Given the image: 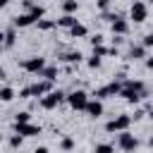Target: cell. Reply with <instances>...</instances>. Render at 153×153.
<instances>
[{"label": "cell", "instance_id": "16", "mask_svg": "<svg viewBox=\"0 0 153 153\" xmlns=\"http://www.w3.org/2000/svg\"><path fill=\"white\" fill-rule=\"evenodd\" d=\"M74 22H76V17H72V14H67V12H65V14H62V17H60L55 24H57V26H65V29H69Z\"/></svg>", "mask_w": 153, "mask_h": 153}, {"label": "cell", "instance_id": "1", "mask_svg": "<svg viewBox=\"0 0 153 153\" xmlns=\"http://www.w3.org/2000/svg\"><path fill=\"white\" fill-rule=\"evenodd\" d=\"M120 96L129 103H136L141 100L143 96V84L141 81H122V88H120Z\"/></svg>", "mask_w": 153, "mask_h": 153}, {"label": "cell", "instance_id": "2", "mask_svg": "<svg viewBox=\"0 0 153 153\" xmlns=\"http://www.w3.org/2000/svg\"><path fill=\"white\" fill-rule=\"evenodd\" d=\"M53 88V81H38V84H31V86H24L22 91H19V98H31V96H43V93H48Z\"/></svg>", "mask_w": 153, "mask_h": 153}, {"label": "cell", "instance_id": "25", "mask_svg": "<svg viewBox=\"0 0 153 153\" xmlns=\"http://www.w3.org/2000/svg\"><path fill=\"white\" fill-rule=\"evenodd\" d=\"M93 55L103 57V55H108V48H103V43H100V45H93Z\"/></svg>", "mask_w": 153, "mask_h": 153}, {"label": "cell", "instance_id": "32", "mask_svg": "<svg viewBox=\"0 0 153 153\" xmlns=\"http://www.w3.org/2000/svg\"><path fill=\"white\" fill-rule=\"evenodd\" d=\"M108 5H110V0H98V7L100 10H108Z\"/></svg>", "mask_w": 153, "mask_h": 153}, {"label": "cell", "instance_id": "8", "mask_svg": "<svg viewBox=\"0 0 153 153\" xmlns=\"http://www.w3.org/2000/svg\"><path fill=\"white\" fill-rule=\"evenodd\" d=\"M43 67H45V60H43V57H29V60L22 62V69H26V72H31V74H41Z\"/></svg>", "mask_w": 153, "mask_h": 153}, {"label": "cell", "instance_id": "5", "mask_svg": "<svg viewBox=\"0 0 153 153\" xmlns=\"http://www.w3.org/2000/svg\"><path fill=\"white\" fill-rule=\"evenodd\" d=\"M129 17L136 22V24H141V22H146V17H148V10H146V5L143 2H131V7H129Z\"/></svg>", "mask_w": 153, "mask_h": 153}, {"label": "cell", "instance_id": "13", "mask_svg": "<svg viewBox=\"0 0 153 153\" xmlns=\"http://www.w3.org/2000/svg\"><path fill=\"white\" fill-rule=\"evenodd\" d=\"M86 33H88V31H86V26H84V24H79V22H74V24L69 26V36H72V38H84Z\"/></svg>", "mask_w": 153, "mask_h": 153}, {"label": "cell", "instance_id": "31", "mask_svg": "<svg viewBox=\"0 0 153 153\" xmlns=\"http://www.w3.org/2000/svg\"><path fill=\"white\" fill-rule=\"evenodd\" d=\"M91 43H93V45H100V43H103V36H100V33H96V36L91 38Z\"/></svg>", "mask_w": 153, "mask_h": 153}, {"label": "cell", "instance_id": "10", "mask_svg": "<svg viewBox=\"0 0 153 153\" xmlns=\"http://www.w3.org/2000/svg\"><path fill=\"white\" fill-rule=\"evenodd\" d=\"M117 146L122 148V151H134L136 146H139V141L131 136V134H127V131H122L120 134V139H117Z\"/></svg>", "mask_w": 153, "mask_h": 153}, {"label": "cell", "instance_id": "18", "mask_svg": "<svg viewBox=\"0 0 153 153\" xmlns=\"http://www.w3.org/2000/svg\"><path fill=\"white\" fill-rule=\"evenodd\" d=\"M29 14H31V17H33V19L38 22V19H41V17L45 14V10H43L41 5H31V7H29Z\"/></svg>", "mask_w": 153, "mask_h": 153}, {"label": "cell", "instance_id": "22", "mask_svg": "<svg viewBox=\"0 0 153 153\" xmlns=\"http://www.w3.org/2000/svg\"><path fill=\"white\" fill-rule=\"evenodd\" d=\"M53 26H55V22H50V19H43V17L38 19V29H41V31H50Z\"/></svg>", "mask_w": 153, "mask_h": 153}, {"label": "cell", "instance_id": "17", "mask_svg": "<svg viewBox=\"0 0 153 153\" xmlns=\"http://www.w3.org/2000/svg\"><path fill=\"white\" fill-rule=\"evenodd\" d=\"M12 98H14V91H12L10 86H2V88H0V100H2V103H10Z\"/></svg>", "mask_w": 153, "mask_h": 153}, {"label": "cell", "instance_id": "6", "mask_svg": "<svg viewBox=\"0 0 153 153\" xmlns=\"http://www.w3.org/2000/svg\"><path fill=\"white\" fill-rule=\"evenodd\" d=\"M86 100H88L86 91H72V93L67 96V103H69L74 110H84V108H86Z\"/></svg>", "mask_w": 153, "mask_h": 153}, {"label": "cell", "instance_id": "20", "mask_svg": "<svg viewBox=\"0 0 153 153\" xmlns=\"http://www.w3.org/2000/svg\"><path fill=\"white\" fill-rule=\"evenodd\" d=\"M41 76H45L48 81H53V79L57 76V67H43V69H41Z\"/></svg>", "mask_w": 153, "mask_h": 153}, {"label": "cell", "instance_id": "39", "mask_svg": "<svg viewBox=\"0 0 153 153\" xmlns=\"http://www.w3.org/2000/svg\"><path fill=\"white\" fill-rule=\"evenodd\" d=\"M0 141H2V136H0Z\"/></svg>", "mask_w": 153, "mask_h": 153}, {"label": "cell", "instance_id": "38", "mask_svg": "<svg viewBox=\"0 0 153 153\" xmlns=\"http://www.w3.org/2000/svg\"><path fill=\"white\" fill-rule=\"evenodd\" d=\"M151 148H153V139H151Z\"/></svg>", "mask_w": 153, "mask_h": 153}, {"label": "cell", "instance_id": "11", "mask_svg": "<svg viewBox=\"0 0 153 153\" xmlns=\"http://www.w3.org/2000/svg\"><path fill=\"white\" fill-rule=\"evenodd\" d=\"M127 31H129V24H127L122 17H117V14H115V17H112V33H120V36H124Z\"/></svg>", "mask_w": 153, "mask_h": 153}, {"label": "cell", "instance_id": "3", "mask_svg": "<svg viewBox=\"0 0 153 153\" xmlns=\"http://www.w3.org/2000/svg\"><path fill=\"white\" fill-rule=\"evenodd\" d=\"M62 100H65V93H62V91H48V96L41 98V108L53 110V108H57Z\"/></svg>", "mask_w": 153, "mask_h": 153}, {"label": "cell", "instance_id": "27", "mask_svg": "<svg viewBox=\"0 0 153 153\" xmlns=\"http://www.w3.org/2000/svg\"><path fill=\"white\" fill-rule=\"evenodd\" d=\"M88 67H91V69L100 67V57H98V55H91V60H88Z\"/></svg>", "mask_w": 153, "mask_h": 153}, {"label": "cell", "instance_id": "9", "mask_svg": "<svg viewBox=\"0 0 153 153\" xmlns=\"http://www.w3.org/2000/svg\"><path fill=\"white\" fill-rule=\"evenodd\" d=\"M14 129H17V134H22V136H38V134H41V127H36V124H31V122H22V124L14 122Z\"/></svg>", "mask_w": 153, "mask_h": 153}, {"label": "cell", "instance_id": "19", "mask_svg": "<svg viewBox=\"0 0 153 153\" xmlns=\"http://www.w3.org/2000/svg\"><path fill=\"white\" fill-rule=\"evenodd\" d=\"M60 60L62 62H79L81 60V53L76 50V53H65V55H60Z\"/></svg>", "mask_w": 153, "mask_h": 153}, {"label": "cell", "instance_id": "14", "mask_svg": "<svg viewBox=\"0 0 153 153\" xmlns=\"http://www.w3.org/2000/svg\"><path fill=\"white\" fill-rule=\"evenodd\" d=\"M36 19L26 12V14H19V17H14V26H19V29H24V26H31Z\"/></svg>", "mask_w": 153, "mask_h": 153}, {"label": "cell", "instance_id": "21", "mask_svg": "<svg viewBox=\"0 0 153 153\" xmlns=\"http://www.w3.org/2000/svg\"><path fill=\"white\" fill-rule=\"evenodd\" d=\"M62 7H65V12H67V14H72V12H76L79 2H76V0H65V2H62Z\"/></svg>", "mask_w": 153, "mask_h": 153}, {"label": "cell", "instance_id": "12", "mask_svg": "<svg viewBox=\"0 0 153 153\" xmlns=\"http://www.w3.org/2000/svg\"><path fill=\"white\" fill-rule=\"evenodd\" d=\"M84 110L88 112V117H100V115H103L100 100H86V108H84Z\"/></svg>", "mask_w": 153, "mask_h": 153}, {"label": "cell", "instance_id": "34", "mask_svg": "<svg viewBox=\"0 0 153 153\" xmlns=\"http://www.w3.org/2000/svg\"><path fill=\"white\" fill-rule=\"evenodd\" d=\"M2 41H5V33H2V31H0V45H2Z\"/></svg>", "mask_w": 153, "mask_h": 153}, {"label": "cell", "instance_id": "4", "mask_svg": "<svg viewBox=\"0 0 153 153\" xmlns=\"http://www.w3.org/2000/svg\"><path fill=\"white\" fill-rule=\"evenodd\" d=\"M129 124H131V117L129 115H120V117H115V120H110L105 124V131H124Z\"/></svg>", "mask_w": 153, "mask_h": 153}, {"label": "cell", "instance_id": "37", "mask_svg": "<svg viewBox=\"0 0 153 153\" xmlns=\"http://www.w3.org/2000/svg\"><path fill=\"white\" fill-rule=\"evenodd\" d=\"M151 120H153V110H151Z\"/></svg>", "mask_w": 153, "mask_h": 153}, {"label": "cell", "instance_id": "26", "mask_svg": "<svg viewBox=\"0 0 153 153\" xmlns=\"http://www.w3.org/2000/svg\"><path fill=\"white\" fill-rule=\"evenodd\" d=\"M96 151H100V153H110V151H115V146H110V143H98Z\"/></svg>", "mask_w": 153, "mask_h": 153}, {"label": "cell", "instance_id": "15", "mask_svg": "<svg viewBox=\"0 0 153 153\" xmlns=\"http://www.w3.org/2000/svg\"><path fill=\"white\" fill-rule=\"evenodd\" d=\"M129 57H131V60L146 57V48H143V45H131V48H129Z\"/></svg>", "mask_w": 153, "mask_h": 153}, {"label": "cell", "instance_id": "23", "mask_svg": "<svg viewBox=\"0 0 153 153\" xmlns=\"http://www.w3.org/2000/svg\"><path fill=\"white\" fill-rule=\"evenodd\" d=\"M14 38H17V36H14V29H10V31L5 33V41H2V43H5L7 48H12V45H14Z\"/></svg>", "mask_w": 153, "mask_h": 153}, {"label": "cell", "instance_id": "29", "mask_svg": "<svg viewBox=\"0 0 153 153\" xmlns=\"http://www.w3.org/2000/svg\"><path fill=\"white\" fill-rule=\"evenodd\" d=\"M60 148H65V151H72V148H74V141H72V139H62Z\"/></svg>", "mask_w": 153, "mask_h": 153}, {"label": "cell", "instance_id": "30", "mask_svg": "<svg viewBox=\"0 0 153 153\" xmlns=\"http://www.w3.org/2000/svg\"><path fill=\"white\" fill-rule=\"evenodd\" d=\"M141 45H143V48H151V45H153V33H146V36H143V43H141Z\"/></svg>", "mask_w": 153, "mask_h": 153}, {"label": "cell", "instance_id": "33", "mask_svg": "<svg viewBox=\"0 0 153 153\" xmlns=\"http://www.w3.org/2000/svg\"><path fill=\"white\" fill-rule=\"evenodd\" d=\"M146 65H148V69H153V57H148V60H146Z\"/></svg>", "mask_w": 153, "mask_h": 153}, {"label": "cell", "instance_id": "28", "mask_svg": "<svg viewBox=\"0 0 153 153\" xmlns=\"http://www.w3.org/2000/svg\"><path fill=\"white\" fill-rule=\"evenodd\" d=\"M10 146H12V148H19V146H22V134L12 136V139H10Z\"/></svg>", "mask_w": 153, "mask_h": 153}, {"label": "cell", "instance_id": "7", "mask_svg": "<svg viewBox=\"0 0 153 153\" xmlns=\"http://www.w3.org/2000/svg\"><path fill=\"white\" fill-rule=\"evenodd\" d=\"M120 88H122V81H112L108 86H100L93 96L96 98H110V96H120Z\"/></svg>", "mask_w": 153, "mask_h": 153}, {"label": "cell", "instance_id": "35", "mask_svg": "<svg viewBox=\"0 0 153 153\" xmlns=\"http://www.w3.org/2000/svg\"><path fill=\"white\" fill-rule=\"evenodd\" d=\"M5 5H7V0H0V7H5Z\"/></svg>", "mask_w": 153, "mask_h": 153}, {"label": "cell", "instance_id": "24", "mask_svg": "<svg viewBox=\"0 0 153 153\" xmlns=\"http://www.w3.org/2000/svg\"><path fill=\"white\" fill-rule=\"evenodd\" d=\"M29 120H31V115H29V112H17V115H14V122H17V124L29 122Z\"/></svg>", "mask_w": 153, "mask_h": 153}, {"label": "cell", "instance_id": "36", "mask_svg": "<svg viewBox=\"0 0 153 153\" xmlns=\"http://www.w3.org/2000/svg\"><path fill=\"white\" fill-rule=\"evenodd\" d=\"M2 76H5V72H2V69H0V79H2Z\"/></svg>", "mask_w": 153, "mask_h": 153}]
</instances>
